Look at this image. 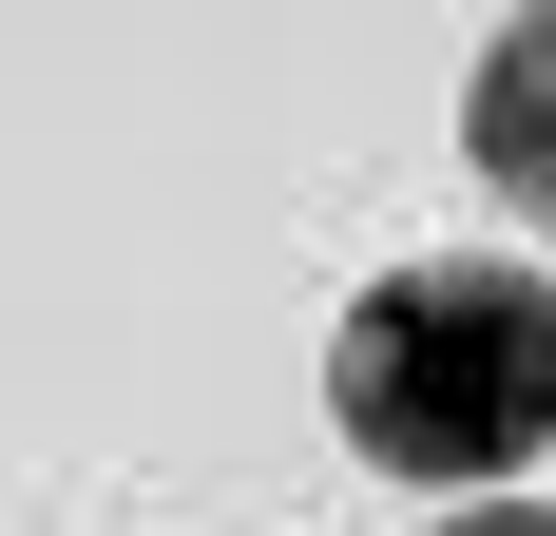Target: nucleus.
I'll use <instances>...</instances> for the list:
<instances>
[{
  "mask_svg": "<svg viewBox=\"0 0 556 536\" xmlns=\"http://www.w3.org/2000/svg\"><path fill=\"white\" fill-rule=\"evenodd\" d=\"M327 422L384 460V480L460 498V480H538L556 460V288L480 250L384 268L365 307L327 326Z\"/></svg>",
  "mask_w": 556,
  "mask_h": 536,
  "instance_id": "1",
  "label": "nucleus"
},
{
  "mask_svg": "<svg viewBox=\"0 0 556 536\" xmlns=\"http://www.w3.org/2000/svg\"><path fill=\"white\" fill-rule=\"evenodd\" d=\"M460 154L556 230V20H500V39H480V77H460Z\"/></svg>",
  "mask_w": 556,
  "mask_h": 536,
  "instance_id": "2",
  "label": "nucleus"
},
{
  "mask_svg": "<svg viewBox=\"0 0 556 536\" xmlns=\"http://www.w3.org/2000/svg\"><path fill=\"white\" fill-rule=\"evenodd\" d=\"M422 536H556V498H480V518H422Z\"/></svg>",
  "mask_w": 556,
  "mask_h": 536,
  "instance_id": "3",
  "label": "nucleus"
}]
</instances>
